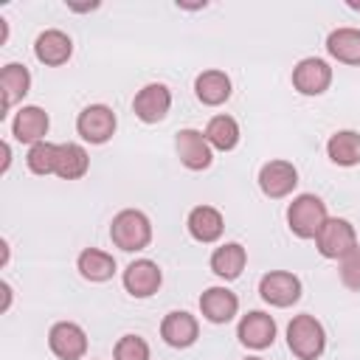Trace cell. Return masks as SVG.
I'll list each match as a JSON object with an SVG mask.
<instances>
[{
  "mask_svg": "<svg viewBox=\"0 0 360 360\" xmlns=\"http://www.w3.org/2000/svg\"><path fill=\"white\" fill-rule=\"evenodd\" d=\"M110 239L124 253H138L152 242V222L138 208H124L110 222Z\"/></svg>",
  "mask_w": 360,
  "mask_h": 360,
  "instance_id": "1",
  "label": "cell"
},
{
  "mask_svg": "<svg viewBox=\"0 0 360 360\" xmlns=\"http://www.w3.org/2000/svg\"><path fill=\"white\" fill-rule=\"evenodd\" d=\"M287 346L298 360H318L326 349L323 323L309 312L292 315V321L287 323Z\"/></svg>",
  "mask_w": 360,
  "mask_h": 360,
  "instance_id": "2",
  "label": "cell"
},
{
  "mask_svg": "<svg viewBox=\"0 0 360 360\" xmlns=\"http://www.w3.org/2000/svg\"><path fill=\"white\" fill-rule=\"evenodd\" d=\"M326 219H329V211L318 194H298L287 205V228L298 239H315Z\"/></svg>",
  "mask_w": 360,
  "mask_h": 360,
  "instance_id": "3",
  "label": "cell"
},
{
  "mask_svg": "<svg viewBox=\"0 0 360 360\" xmlns=\"http://www.w3.org/2000/svg\"><path fill=\"white\" fill-rule=\"evenodd\" d=\"M360 242H357V231H354V225L349 222V219H343V217H329L326 222H323V228L318 231V236H315V248H318V253L323 256V259H343L349 250H354Z\"/></svg>",
  "mask_w": 360,
  "mask_h": 360,
  "instance_id": "4",
  "label": "cell"
},
{
  "mask_svg": "<svg viewBox=\"0 0 360 360\" xmlns=\"http://www.w3.org/2000/svg\"><path fill=\"white\" fill-rule=\"evenodd\" d=\"M118 118L112 112V107L107 104H87L79 115H76V132L84 143H107L115 135Z\"/></svg>",
  "mask_w": 360,
  "mask_h": 360,
  "instance_id": "5",
  "label": "cell"
},
{
  "mask_svg": "<svg viewBox=\"0 0 360 360\" xmlns=\"http://www.w3.org/2000/svg\"><path fill=\"white\" fill-rule=\"evenodd\" d=\"M301 290H304L301 287V278L295 273H290V270H270V273H264L259 278V295H262V301L270 304V307H278V309L292 307L301 298Z\"/></svg>",
  "mask_w": 360,
  "mask_h": 360,
  "instance_id": "6",
  "label": "cell"
},
{
  "mask_svg": "<svg viewBox=\"0 0 360 360\" xmlns=\"http://www.w3.org/2000/svg\"><path fill=\"white\" fill-rule=\"evenodd\" d=\"M292 87L301 96H323L332 84V65L321 56H304L292 68Z\"/></svg>",
  "mask_w": 360,
  "mask_h": 360,
  "instance_id": "7",
  "label": "cell"
},
{
  "mask_svg": "<svg viewBox=\"0 0 360 360\" xmlns=\"http://www.w3.org/2000/svg\"><path fill=\"white\" fill-rule=\"evenodd\" d=\"M172 110V90L163 82H149L143 84L135 98H132V112L143 121V124H158L169 115Z\"/></svg>",
  "mask_w": 360,
  "mask_h": 360,
  "instance_id": "8",
  "label": "cell"
},
{
  "mask_svg": "<svg viewBox=\"0 0 360 360\" xmlns=\"http://www.w3.org/2000/svg\"><path fill=\"white\" fill-rule=\"evenodd\" d=\"M236 338L245 349H253V352H262L267 346H273L276 340V321L273 315L262 312V309H250L239 318L236 323Z\"/></svg>",
  "mask_w": 360,
  "mask_h": 360,
  "instance_id": "9",
  "label": "cell"
},
{
  "mask_svg": "<svg viewBox=\"0 0 360 360\" xmlns=\"http://www.w3.org/2000/svg\"><path fill=\"white\" fill-rule=\"evenodd\" d=\"M48 346L59 360H82L87 354V332L76 321H59L48 332Z\"/></svg>",
  "mask_w": 360,
  "mask_h": 360,
  "instance_id": "10",
  "label": "cell"
},
{
  "mask_svg": "<svg viewBox=\"0 0 360 360\" xmlns=\"http://www.w3.org/2000/svg\"><path fill=\"white\" fill-rule=\"evenodd\" d=\"M174 152H177L180 163L186 169H191V172H202V169H208L214 163L211 143L205 141V135L200 129H191V127L188 129H180L174 135Z\"/></svg>",
  "mask_w": 360,
  "mask_h": 360,
  "instance_id": "11",
  "label": "cell"
},
{
  "mask_svg": "<svg viewBox=\"0 0 360 360\" xmlns=\"http://www.w3.org/2000/svg\"><path fill=\"white\" fill-rule=\"evenodd\" d=\"M298 186V169L290 160H267L259 169V188L270 200L290 197Z\"/></svg>",
  "mask_w": 360,
  "mask_h": 360,
  "instance_id": "12",
  "label": "cell"
},
{
  "mask_svg": "<svg viewBox=\"0 0 360 360\" xmlns=\"http://www.w3.org/2000/svg\"><path fill=\"white\" fill-rule=\"evenodd\" d=\"M121 281H124V290L132 298H149V295H155L160 290L163 273H160L158 262H152V259H135V262L127 264Z\"/></svg>",
  "mask_w": 360,
  "mask_h": 360,
  "instance_id": "13",
  "label": "cell"
},
{
  "mask_svg": "<svg viewBox=\"0 0 360 360\" xmlns=\"http://www.w3.org/2000/svg\"><path fill=\"white\" fill-rule=\"evenodd\" d=\"M160 338L163 343H169L172 349H188L197 343L200 338V323L191 312L186 309H172L163 315L160 321Z\"/></svg>",
  "mask_w": 360,
  "mask_h": 360,
  "instance_id": "14",
  "label": "cell"
},
{
  "mask_svg": "<svg viewBox=\"0 0 360 360\" xmlns=\"http://www.w3.org/2000/svg\"><path fill=\"white\" fill-rule=\"evenodd\" d=\"M48 127H51L48 112H45L42 107H37V104H25V107H20V110L14 112V121H11V135H14L20 143L34 146V143L45 141Z\"/></svg>",
  "mask_w": 360,
  "mask_h": 360,
  "instance_id": "15",
  "label": "cell"
},
{
  "mask_svg": "<svg viewBox=\"0 0 360 360\" xmlns=\"http://www.w3.org/2000/svg\"><path fill=\"white\" fill-rule=\"evenodd\" d=\"M34 56L48 68H59L73 56V39L59 28H45L34 39Z\"/></svg>",
  "mask_w": 360,
  "mask_h": 360,
  "instance_id": "16",
  "label": "cell"
},
{
  "mask_svg": "<svg viewBox=\"0 0 360 360\" xmlns=\"http://www.w3.org/2000/svg\"><path fill=\"white\" fill-rule=\"evenodd\" d=\"M186 228H188L191 239L211 245V242H219V236L225 231V217L214 205H194L186 217Z\"/></svg>",
  "mask_w": 360,
  "mask_h": 360,
  "instance_id": "17",
  "label": "cell"
},
{
  "mask_svg": "<svg viewBox=\"0 0 360 360\" xmlns=\"http://www.w3.org/2000/svg\"><path fill=\"white\" fill-rule=\"evenodd\" d=\"M200 312L205 321L211 323H228L236 318L239 312V298L236 292H231L228 287L217 284V287H208L202 295H200Z\"/></svg>",
  "mask_w": 360,
  "mask_h": 360,
  "instance_id": "18",
  "label": "cell"
},
{
  "mask_svg": "<svg viewBox=\"0 0 360 360\" xmlns=\"http://www.w3.org/2000/svg\"><path fill=\"white\" fill-rule=\"evenodd\" d=\"M231 76L225 70H217V68H208L202 70L197 79H194V96L205 104V107H219L231 98Z\"/></svg>",
  "mask_w": 360,
  "mask_h": 360,
  "instance_id": "19",
  "label": "cell"
},
{
  "mask_svg": "<svg viewBox=\"0 0 360 360\" xmlns=\"http://www.w3.org/2000/svg\"><path fill=\"white\" fill-rule=\"evenodd\" d=\"M0 90H3V112H0V118H6V112L17 101H22L25 93L31 90V73H28V68L20 65V62L3 65V70H0Z\"/></svg>",
  "mask_w": 360,
  "mask_h": 360,
  "instance_id": "20",
  "label": "cell"
},
{
  "mask_svg": "<svg viewBox=\"0 0 360 360\" xmlns=\"http://www.w3.org/2000/svg\"><path fill=\"white\" fill-rule=\"evenodd\" d=\"M208 264H211V270H214L217 278L233 281V278L242 276V270H245V264H248V250H245L239 242H225V245L214 248Z\"/></svg>",
  "mask_w": 360,
  "mask_h": 360,
  "instance_id": "21",
  "label": "cell"
},
{
  "mask_svg": "<svg viewBox=\"0 0 360 360\" xmlns=\"http://www.w3.org/2000/svg\"><path fill=\"white\" fill-rule=\"evenodd\" d=\"M76 270L82 278L101 284V281H110L115 276V259H112V253H107L101 248H84L76 259Z\"/></svg>",
  "mask_w": 360,
  "mask_h": 360,
  "instance_id": "22",
  "label": "cell"
},
{
  "mask_svg": "<svg viewBox=\"0 0 360 360\" xmlns=\"http://www.w3.org/2000/svg\"><path fill=\"white\" fill-rule=\"evenodd\" d=\"M87 169H90V155H87V149L82 143H73V141L59 143V149H56V169H53L56 177L79 180V177L87 174Z\"/></svg>",
  "mask_w": 360,
  "mask_h": 360,
  "instance_id": "23",
  "label": "cell"
},
{
  "mask_svg": "<svg viewBox=\"0 0 360 360\" xmlns=\"http://www.w3.org/2000/svg\"><path fill=\"white\" fill-rule=\"evenodd\" d=\"M326 53L343 65H357L360 68V28H335L326 37Z\"/></svg>",
  "mask_w": 360,
  "mask_h": 360,
  "instance_id": "24",
  "label": "cell"
},
{
  "mask_svg": "<svg viewBox=\"0 0 360 360\" xmlns=\"http://www.w3.org/2000/svg\"><path fill=\"white\" fill-rule=\"evenodd\" d=\"M326 155L335 166H357L360 163V132L338 129L326 141Z\"/></svg>",
  "mask_w": 360,
  "mask_h": 360,
  "instance_id": "25",
  "label": "cell"
},
{
  "mask_svg": "<svg viewBox=\"0 0 360 360\" xmlns=\"http://www.w3.org/2000/svg\"><path fill=\"white\" fill-rule=\"evenodd\" d=\"M202 135H205V141L211 143V149L231 152V149H236V143H239V135H242V132H239V124H236V118H233V115L219 112V115H214V118L205 124Z\"/></svg>",
  "mask_w": 360,
  "mask_h": 360,
  "instance_id": "26",
  "label": "cell"
},
{
  "mask_svg": "<svg viewBox=\"0 0 360 360\" xmlns=\"http://www.w3.org/2000/svg\"><path fill=\"white\" fill-rule=\"evenodd\" d=\"M56 149H59V143H51V141H39V143L28 146L25 166L34 174H53V169H56Z\"/></svg>",
  "mask_w": 360,
  "mask_h": 360,
  "instance_id": "27",
  "label": "cell"
},
{
  "mask_svg": "<svg viewBox=\"0 0 360 360\" xmlns=\"http://www.w3.org/2000/svg\"><path fill=\"white\" fill-rule=\"evenodd\" d=\"M112 360H149V343L141 335H121L112 346Z\"/></svg>",
  "mask_w": 360,
  "mask_h": 360,
  "instance_id": "28",
  "label": "cell"
},
{
  "mask_svg": "<svg viewBox=\"0 0 360 360\" xmlns=\"http://www.w3.org/2000/svg\"><path fill=\"white\" fill-rule=\"evenodd\" d=\"M338 273H340L343 287H349V290H360V245H357L354 250H349V253L340 259Z\"/></svg>",
  "mask_w": 360,
  "mask_h": 360,
  "instance_id": "29",
  "label": "cell"
},
{
  "mask_svg": "<svg viewBox=\"0 0 360 360\" xmlns=\"http://www.w3.org/2000/svg\"><path fill=\"white\" fill-rule=\"evenodd\" d=\"M0 149H3V166H0V172H8V163H11V146L3 141Z\"/></svg>",
  "mask_w": 360,
  "mask_h": 360,
  "instance_id": "30",
  "label": "cell"
},
{
  "mask_svg": "<svg viewBox=\"0 0 360 360\" xmlns=\"http://www.w3.org/2000/svg\"><path fill=\"white\" fill-rule=\"evenodd\" d=\"M0 287H3V312H6L8 304H11V287H8V281H3Z\"/></svg>",
  "mask_w": 360,
  "mask_h": 360,
  "instance_id": "31",
  "label": "cell"
},
{
  "mask_svg": "<svg viewBox=\"0 0 360 360\" xmlns=\"http://www.w3.org/2000/svg\"><path fill=\"white\" fill-rule=\"evenodd\" d=\"M68 8H70V11H93V8H98V3H90V6H73V3H70Z\"/></svg>",
  "mask_w": 360,
  "mask_h": 360,
  "instance_id": "32",
  "label": "cell"
},
{
  "mask_svg": "<svg viewBox=\"0 0 360 360\" xmlns=\"http://www.w3.org/2000/svg\"><path fill=\"white\" fill-rule=\"evenodd\" d=\"M245 360H262V357H245Z\"/></svg>",
  "mask_w": 360,
  "mask_h": 360,
  "instance_id": "33",
  "label": "cell"
}]
</instances>
